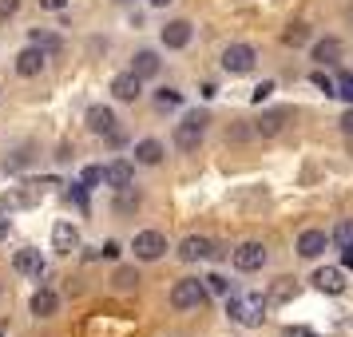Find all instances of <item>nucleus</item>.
Listing matches in <instances>:
<instances>
[{
	"mask_svg": "<svg viewBox=\"0 0 353 337\" xmlns=\"http://www.w3.org/2000/svg\"><path fill=\"white\" fill-rule=\"evenodd\" d=\"M155 103H159V108H179V103H183V92H175V88H163L159 96H155Z\"/></svg>",
	"mask_w": 353,
	"mask_h": 337,
	"instance_id": "29",
	"label": "nucleus"
},
{
	"mask_svg": "<svg viewBox=\"0 0 353 337\" xmlns=\"http://www.w3.org/2000/svg\"><path fill=\"white\" fill-rule=\"evenodd\" d=\"M32 48H40L44 56H48V52H56V48H60V36L40 32V28H36V32H32Z\"/></svg>",
	"mask_w": 353,
	"mask_h": 337,
	"instance_id": "25",
	"label": "nucleus"
},
{
	"mask_svg": "<svg viewBox=\"0 0 353 337\" xmlns=\"http://www.w3.org/2000/svg\"><path fill=\"white\" fill-rule=\"evenodd\" d=\"M147 4H155V8H167V4H171V0H147Z\"/></svg>",
	"mask_w": 353,
	"mask_h": 337,
	"instance_id": "42",
	"label": "nucleus"
},
{
	"mask_svg": "<svg viewBox=\"0 0 353 337\" xmlns=\"http://www.w3.org/2000/svg\"><path fill=\"white\" fill-rule=\"evenodd\" d=\"M40 4H44V8H52V12H64V8H68V0H40Z\"/></svg>",
	"mask_w": 353,
	"mask_h": 337,
	"instance_id": "40",
	"label": "nucleus"
},
{
	"mask_svg": "<svg viewBox=\"0 0 353 337\" xmlns=\"http://www.w3.org/2000/svg\"><path fill=\"white\" fill-rule=\"evenodd\" d=\"M270 92H274V83H270V80H266V83H258V88H254V103L270 99Z\"/></svg>",
	"mask_w": 353,
	"mask_h": 337,
	"instance_id": "35",
	"label": "nucleus"
},
{
	"mask_svg": "<svg viewBox=\"0 0 353 337\" xmlns=\"http://www.w3.org/2000/svg\"><path fill=\"white\" fill-rule=\"evenodd\" d=\"M131 72H135L139 80L159 76V56H155V52H139V56H135V64H131Z\"/></svg>",
	"mask_w": 353,
	"mask_h": 337,
	"instance_id": "20",
	"label": "nucleus"
},
{
	"mask_svg": "<svg viewBox=\"0 0 353 337\" xmlns=\"http://www.w3.org/2000/svg\"><path fill=\"white\" fill-rule=\"evenodd\" d=\"M115 286H119V289H135V286H139V274L128 270V266H123V270H115Z\"/></svg>",
	"mask_w": 353,
	"mask_h": 337,
	"instance_id": "27",
	"label": "nucleus"
},
{
	"mask_svg": "<svg viewBox=\"0 0 353 337\" xmlns=\"http://www.w3.org/2000/svg\"><path fill=\"white\" fill-rule=\"evenodd\" d=\"M207 286L199 282V278H183V282H175V289H171V305L175 309H199V305H207Z\"/></svg>",
	"mask_w": 353,
	"mask_h": 337,
	"instance_id": "3",
	"label": "nucleus"
},
{
	"mask_svg": "<svg viewBox=\"0 0 353 337\" xmlns=\"http://www.w3.org/2000/svg\"><path fill=\"white\" fill-rule=\"evenodd\" d=\"M112 92H115V99H139L143 96V80L135 76V72H123V76H115L112 80Z\"/></svg>",
	"mask_w": 353,
	"mask_h": 337,
	"instance_id": "10",
	"label": "nucleus"
},
{
	"mask_svg": "<svg viewBox=\"0 0 353 337\" xmlns=\"http://www.w3.org/2000/svg\"><path fill=\"white\" fill-rule=\"evenodd\" d=\"M99 254H103V258H119V242H103L92 258H99Z\"/></svg>",
	"mask_w": 353,
	"mask_h": 337,
	"instance_id": "34",
	"label": "nucleus"
},
{
	"mask_svg": "<svg viewBox=\"0 0 353 337\" xmlns=\"http://www.w3.org/2000/svg\"><path fill=\"white\" fill-rule=\"evenodd\" d=\"M179 258H183V262H203V258H214V242L203 238V234H191V238L179 242Z\"/></svg>",
	"mask_w": 353,
	"mask_h": 337,
	"instance_id": "7",
	"label": "nucleus"
},
{
	"mask_svg": "<svg viewBox=\"0 0 353 337\" xmlns=\"http://www.w3.org/2000/svg\"><path fill=\"white\" fill-rule=\"evenodd\" d=\"M24 163H28V155H24V151H17V155H12V159H4V171H20V167H24Z\"/></svg>",
	"mask_w": 353,
	"mask_h": 337,
	"instance_id": "33",
	"label": "nucleus"
},
{
	"mask_svg": "<svg viewBox=\"0 0 353 337\" xmlns=\"http://www.w3.org/2000/svg\"><path fill=\"white\" fill-rule=\"evenodd\" d=\"M314 286H318L321 294H341V289H345V274L337 270V266H325V270L314 274Z\"/></svg>",
	"mask_w": 353,
	"mask_h": 337,
	"instance_id": "15",
	"label": "nucleus"
},
{
	"mask_svg": "<svg viewBox=\"0 0 353 337\" xmlns=\"http://www.w3.org/2000/svg\"><path fill=\"white\" fill-rule=\"evenodd\" d=\"M203 286H207V294H230V282H226L223 274H210V278H203Z\"/></svg>",
	"mask_w": 353,
	"mask_h": 337,
	"instance_id": "28",
	"label": "nucleus"
},
{
	"mask_svg": "<svg viewBox=\"0 0 353 337\" xmlns=\"http://www.w3.org/2000/svg\"><path fill=\"white\" fill-rule=\"evenodd\" d=\"M341 131H345V135H353V103H350V112L341 115Z\"/></svg>",
	"mask_w": 353,
	"mask_h": 337,
	"instance_id": "39",
	"label": "nucleus"
},
{
	"mask_svg": "<svg viewBox=\"0 0 353 337\" xmlns=\"http://www.w3.org/2000/svg\"><path fill=\"white\" fill-rule=\"evenodd\" d=\"M262 309H266V302H262L258 294H230V298H226V318L246 325V329L262 325V318H266Z\"/></svg>",
	"mask_w": 353,
	"mask_h": 337,
	"instance_id": "1",
	"label": "nucleus"
},
{
	"mask_svg": "<svg viewBox=\"0 0 353 337\" xmlns=\"http://www.w3.org/2000/svg\"><path fill=\"white\" fill-rule=\"evenodd\" d=\"M36 198H40V191H12L0 198V210H20V207H32Z\"/></svg>",
	"mask_w": 353,
	"mask_h": 337,
	"instance_id": "21",
	"label": "nucleus"
},
{
	"mask_svg": "<svg viewBox=\"0 0 353 337\" xmlns=\"http://www.w3.org/2000/svg\"><path fill=\"white\" fill-rule=\"evenodd\" d=\"M330 242H337L341 250H345V246H353V218H341V223L334 226V234H330Z\"/></svg>",
	"mask_w": 353,
	"mask_h": 337,
	"instance_id": "24",
	"label": "nucleus"
},
{
	"mask_svg": "<svg viewBox=\"0 0 353 337\" xmlns=\"http://www.w3.org/2000/svg\"><path fill=\"white\" fill-rule=\"evenodd\" d=\"M325 246H330V234H325V230H305L302 238H298V254L302 258H318Z\"/></svg>",
	"mask_w": 353,
	"mask_h": 337,
	"instance_id": "14",
	"label": "nucleus"
},
{
	"mask_svg": "<svg viewBox=\"0 0 353 337\" xmlns=\"http://www.w3.org/2000/svg\"><path fill=\"white\" fill-rule=\"evenodd\" d=\"M12 266H17L20 274H32V278H40V274H44V258H40V250H32V246H28V250H17V262H12Z\"/></svg>",
	"mask_w": 353,
	"mask_h": 337,
	"instance_id": "17",
	"label": "nucleus"
},
{
	"mask_svg": "<svg viewBox=\"0 0 353 337\" xmlns=\"http://www.w3.org/2000/svg\"><path fill=\"white\" fill-rule=\"evenodd\" d=\"M337 96H341V99H350V103H353V76H350V80H341V88H337Z\"/></svg>",
	"mask_w": 353,
	"mask_h": 337,
	"instance_id": "37",
	"label": "nucleus"
},
{
	"mask_svg": "<svg viewBox=\"0 0 353 337\" xmlns=\"http://www.w3.org/2000/svg\"><path fill=\"white\" fill-rule=\"evenodd\" d=\"M103 183V167H83V187H99Z\"/></svg>",
	"mask_w": 353,
	"mask_h": 337,
	"instance_id": "32",
	"label": "nucleus"
},
{
	"mask_svg": "<svg viewBox=\"0 0 353 337\" xmlns=\"http://www.w3.org/2000/svg\"><path fill=\"white\" fill-rule=\"evenodd\" d=\"M203 135H207V115L203 112L183 115V123L175 127V147L179 151H194V147L203 143Z\"/></svg>",
	"mask_w": 353,
	"mask_h": 337,
	"instance_id": "2",
	"label": "nucleus"
},
{
	"mask_svg": "<svg viewBox=\"0 0 353 337\" xmlns=\"http://www.w3.org/2000/svg\"><path fill=\"white\" fill-rule=\"evenodd\" d=\"M44 60H48V56L28 44V48L17 56V72H20V76H40V72H44Z\"/></svg>",
	"mask_w": 353,
	"mask_h": 337,
	"instance_id": "13",
	"label": "nucleus"
},
{
	"mask_svg": "<svg viewBox=\"0 0 353 337\" xmlns=\"http://www.w3.org/2000/svg\"><path fill=\"white\" fill-rule=\"evenodd\" d=\"M282 337H318V334H314V329H305V325H290Z\"/></svg>",
	"mask_w": 353,
	"mask_h": 337,
	"instance_id": "36",
	"label": "nucleus"
},
{
	"mask_svg": "<svg viewBox=\"0 0 353 337\" xmlns=\"http://www.w3.org/2000/svg\"><path fill=\"white\" fill-rule=\"evenodd\" d=\"M88 131H92V135H112L115 131V112L103 108V103L88 108Z\"/></svg>",
	"mask_w": 353,
	"mask_h": 337,
	"instance_id": "8",
	"label": "nucleus"
},
{
	"mask_svg": "<svg viewBox=\"0 0 353 337\" xmlns=\"http://www.w3.org/2000/svg\"><path fill=\"white\" fill-rule=\"evenodd\" d=\"M8 238V218H4V210H0V242Z\"/></svg>",
	"mask_w": 353,
	"mask_h": 337,
	"instance_id": "41",
	"label": "nucleus"
},
{
	"mask_svg": "<svg viewBox=\"0 0 353 337\" xmlns=\"http://www.w3.org/2000/svg\"><path fill=\"white\" fill-rule=\"evenodd\" d=\"M131 250H135V258H143V262H155L167 250V238H163L159 230H139L135 242H131Z\"/></svg>",
	"mask_w": 353,
	"mask_h": 337,
	"instance_id": "5",
	"label": "nucleus"
},
{
	"mask_svg": "<svg viewBox=\"0 0 353 337\" xmlns=\"http://www.w3.org/2000/svg\"><path fill=\"white\" fill-rule=\"evenodd\" d=\"M20 8V0H0V17H12Z\"/></svg>",
	"mask_w": 353,
	"mask_h": 337,
	"instance_id": "38",
	"label": "nucleus"
},
{
	"mask_svg": "<svg viewBox=\"0 0 353 337\" xmlns=\"http://www.w3.org/2000/svg\"><path fill=\"white\" fill-rule=\"evenodd\" d=\"M314 60H318V64H337V60H341V40H334V36H330V40H318V44H314Z\"/></svg>",
	"mask_w": 353,
	"mask_h": 337,
	"instance_id": "18",
	"label": "nucleus"
},
{
	"mask_svg": "<svg viewBox=\"0 0 353 337\" xmlns=\"http://www.w3.org/2000/svg\"><path fill=\"white\" fill-rule=\"evenodd\" d=\"M310 80H314V88H321V92H325V96H337L334 80H330V76H325V72H314V76H310Z\"/></svg>",
	"mask_w": 353,
	"mask_h": 337,
	"instance_id": "30",
	"label": "nucleus"
},
{
	"mask_svg": "<svg viewBox=\"0 0 353 337\" xmlns=\"http://www.w3.org/2000/svg\"><path fill=\"white\" fill-rule=\"evenodd\" d=\"M234 266L246 270V274L262 270V266H266V246H262V242H242L239 250H234Z\"/></svg>",
	"mask_w": 353,
	"mask_h": 337,
	"instance_id": "6",
	"label": "nucleus"
},
{
	"mask_svg": "<svg viewBox=\"0 0 353 337\" xmlns=\"http://www.w3.org/2000/svg\"><path fill=\"white\" fill-rule=\"evenodd\" d=\"M254 48L250 44H230V48L223 52V72H230V76H246V72H254Z\"/></svg>",
	"mask_w": 353,
	"mask_h": 337,
	"instance_id": "4",
	"label": "nucleus"
},
{
	"mask_svg": "<svg viewBox=\"0 0 353 337\" xmlns=\"http://www.w3.org/2000/svg\"><path fill=\"white\" fill-rule=\"evenodd\" d=\"M163 143L159 139H139L135 143V163H143V167H155V163H163Z\"/></svg>",
	"mask_w": 353,
	"mask_h": 337,
	"instance_id": "16",
	"label": "nucleus"
},
{
	"mask_svg": "<svg viewBox=\"0 0 353 337\" xmlns=\"http://www.w3.org/2000/svg\"><path fill=\"white\" fill-rule=\"evenodd\" d=\"M282 123H286V112H266L254 123V131H258V135H278V131H282Z\"/></svg>",
	"mask_w": 353,
	"mask_h": 337,
	"instance_id": "22",
	"label": "nucleus"
},
{
	"mask_svg": "<svg viewBox=\"0 0 353 337\" xmlns=\"http://www.w3.org/2000/svg\"><path fill=\"white\" fill-rule=\"evenodd\" d=\"M52 246H56L60 254H72V250L80 246V230H76L72 223H56L52 226Z\"/></svg>",
	"mask_w": 353,
	"mask_h": 337,
	"instance_id": "11",
	"label": "nucleus"
},
{
	"mask_svg": "<svg viewBox=\"0 0 353 337\" xmlns=\"http://www.w3.org/2000/svg\"><path fill=\"white\" fill-rule=\"evenodd\" d=\"M282 40H286L290 48H298V44H305V40H310V28H305V24H290L286 32H282Z\"/></svg>",
	"mask_w": 353,
	"mask_h": 337,
	"instance_id": "26",
	"label": "nucleus"
},
{
	"mask_svg": "<svg viewBox=\"0 0 353 337\" xmlns=\"http://www.w3.org/2000/svg\"><path fill=\"white\" fill-rule=\"evenodd\" d=\"M56 305H60V298H56L52 289H36V294H32V314H36V318H52V314H56Z\"/></svg>",
	"mask_w": 353,
	"mask_h": 337,
	"instance_id": "19",
	"label": "nucleus"
},
{
	"mask_svg": "<svg viewBox=\"0 0 353 337\" xmlns=\"http://www.w3.org/2000/svg\"><path fill=\"white\" fill-rule=\"evenodd\" d=\"M131 178H135V167H131V163H123V159H115V163H108V167H103V183H108V187H115V191L131 187Z\"/></svg>",
	"mask_w": 353,
	"mask_h": 337,
	"instance_id": "9",
	"label": "nucleus"
},
{
	"mask_svg": "<svg viewBox=\"0 0 353 337\" xmlns=\"http://www.w3.org/2000/svg\"><path fill=\"white\" fill-rule=\"evenodd\" d=\"M83 191H88V187H80V183H72V191H68V203H76L80 210H88V194H83Z\"/></svg>",
	"mask_w": 353,
	"mask_h": 337,
	"instance_id": "31",
	"label": "nucleus"
},
{
	"mask_svg": "<svg viewBox=\"0 0 353 337\" xmlns=\"http://www.w3.org/2000/svg\"><path fill=\"white\" fill-rule=\"evenodd\" d=\"M191 44V24L187 20H171L167 28H163V48H187Z\"/></svg>",
	"mask_w": 353,
	"mask_h": 337,
	"instance_id": "12",
	"label": "nucleus"
},
{
	"mask_svg": "<svg viewBox=\"0 0 353 337\" xmlns=\"http://www.w3.org/2000/svg\"><path fill=\"white\" fill-rule=\"evenodd\" d=\"M139 207H143V198L131 191V187H123L119 198H115V210H119V214H131V210H139Z\"/></svg>",
	"mask_w": 353,
	"mask_h": 337,
	"instance_id": "23",
	"label": "nucleus"
}]
</instances>
